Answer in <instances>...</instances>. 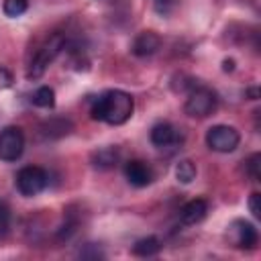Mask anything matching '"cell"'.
I'll use <instances>...</instances> for the list:
<instances>
[{
  "label": "cell",
  "instance_id": "obj_4",
  "mask_svg": "<svg viewBox=\"0 0 261 261\" xmlns=\"http://www.w3.org/2000/svg\"><path fill=\"white\" fill-rule=\"evenodd\" d=\"M49 186V173L39 165H27L16 173V190L31 198L41 194Z\"/></svg>",
  "mask_w": 261,
  "mask_h": 261
},
{
  "label": "cell",
  "instance_id": "obj_18",
  "mask_svg": "<svg viewBox=\"0 0 261 261\" xmlns=\"http://www.w3.org/2000/svg\"><path fill=\"white\" fill-rule=\"evenodd\" d=\"M10 224H12L10 206L4 200H0V237H6L10 232Z\"/></svg>",
  "mask_w": 261,
  "mask_h": 261
},
{
  "label": "cell",
  "instance_id": "obj_20",
  "mask_svg": "<svg viewBox=\"0 0 261 261\" xmlns=\"http://www.w3.org/2000/svg\"><path fill=\"white\" fill-rule=\"evenodd\" d=\"M175 4H177V0H153V6H155V10H157L161 16L171 14L173 8H175Z\"/></svg>",
  "mask_w": 261,
  "mask_h": 261
},
{
  "label": "cell",
  "instance_id": "obj_2",
  "mask_svg": "<svg viewBox=\"0 0 261 261\" xmlns=\"http://www.w3.org/2000/svg\"><path fill=\"white\" fill-rule=\"evenodd\" d=\"M65 47H67V35L61 33V31L51 33L47 37V41L41 45V49L35 53V57H33V61H31V65L27 69V77L29 80H39L47 71V67L59 57V53Z\"/></svg>",
  "mask_w": 261,
  "mask_h": 261
},
{
  "label": "cell",
  "instance_id": "obj_23",
  "mask_svg": "<svg viewBox=\"0 0 261 261\" xmlns=\"http://www.w3.org/2000/svg\"><path fill=\"white\" fill-rule=\"evenodd\" d=\"M222 69H224V71H232V69H234V61H232V59H224V61H222Z\"/></svg>",
  "mask_w": 261,
  "mask_h": 261
},
{
  "label": "cell",
  "instance_id": "obj_15",
  "mask_svg": "<svg viewBox=\"0 0 261 261\" xmlns=\"http://www.w3.org/2000/svg\"><path fill=\"white\" fill-rule=\"evenodd\" d=\"M175 179L179 184H192L196 179V165L190 159H181L175 165Z\"/></svg>",
  "mask_w": 261,
  "mask_h": 261
},
{
  "label": "cell",
  "instance_id": "obj_7",
  "mask_svg": "<svg viewBox=\"0 0 261 261\" xmlns=\"http://www.w3.org/2000/svg\"><path fill=\"white\" fill-rule=\"evenodd\" d=\"M228 239L237 249H255L257 241H259V234H257V228L251 222L237 218L228 226Z\"/></svg>",
  "mask_w": 261,
  "mask_h": 261
},
{
  "label": "cell",
  "instance_id": "obj_21",
  "mask_svg": "<svg viewBox=\"0 0 261 261\" xmlns=\"http://www.w3.org/2000/svg\"><path fill=\"white\" fill-rule=\"evenodd\" d=\"M249 210L255 218H261V194L259 192H253L249 196Z\"/></svg>",
  "mask_w": 261,
  "mask_h": 261
},
{
  "label": "cell",
  "instance_id": "obj_13",
  "mask_svg": "<svg viewBox=\"0 0 261 261\" xmlns=\"http://www.w3.org/2000/svg\"><path fill=\"white\" fill-rule=\"evenodd\" d=\"M120 151L118 147H100L98 151L92 153V165L96 169H110L118 163Z\"/></svg>",
  "mask_w": 261,
  "mask_h": 261
},
{
  "label": "cell",
  "instance_id": "obj_6",
  "mask_svg": "<svg viewBox=\"0 0 261 261\" xmlns=\"http://www.w3.org/2000/svg\"><path fill=\"white\" fill-rule=\"evenodd\" d=\"M24 151V135L18 126H6L0 130V159L16 161Z\"/></svg>",
  "mask_w": 261,
  "mask_h": 261
},
{
  "label": "cell",
  "instance_id": "obj_22",
  "mask_svg": "<svg viewBox=\"0 0 261 261\" xmlns=\"http://www.w3.org/2000/svg\"><path fill=\"white\" fill-rule=\"evenodd\" d=\"M12 82H14L12 73H10L6 67H0V90H6V88H10V86H12Z\"/></svg>",
  "mask_w": 261,
  "mask_h": 261
},
{
  "label": "cell",
  "instance_id": "obj_5",
  "mask_svg": "<svg viewBox=\"0 0 261 261\" xmlns=\"http://www.w3.org/2000/svg\"><path fill=\"white\" fill-rule=\"evenodd\" d=\"M241 143V135L234 126L214 124L206 133V145L216 153H232Z\"/></svg>",
  "mask_w": 261,
  "mask_h": 261
},
{
  "label": "cell",
  "instance_id": "obj_8",
  "mask_svg": "<svg viewBox=\"0 0 261 261\" xmlns=\"http://www.w3.org/2000/svg\"><path fill=\"white\" fill-rule=\"evenodd\" d=\"M124 177L128 179L130 186L145 188L153 181V169L149 163H145L141 159H130L124 163Z\"/></svg>",
  "mask_w": 261,
  "mask_h": 261
},
{
  "label": "cell",
  "instance_id": "obj_16",
  "mask_svg": "<svg viewBox=\"0 0 261 261\" xmlns=\"http://www.w3.org/2000/svg\"><path fill=\"white\" fill-rule=\"evenodd\" d=\"M33 104L39 108H53L55 106V92L49 86H41L33 94Z\"/></svg>",
  "mask_w": 261,
  "mask_h": 261
},
{
  "label": "cell",
  "instance_id": "obj_14",
  "mask_svg": "<svg viewBox=\"0 0 261 261\" xmlns=\"http://www.w3.org/2000/svg\"><path fill=\"white\" fill-rule=\"evenodd\" d=\"M161 251V243L157 237H145V239H139L135 245H133V253L137 257H153Z\"/></svg>",
  "mask_w": 261,
  "mask_h": 261
},
{
  "label": "cell",
  "instance_id": "obj_9",
  "mask_svg": "<svg viewBox=\"0 0 261 261\" xmlns=\"http://www.w3.org/2000/svg\"><path fill=\"white\" fill-rule=\"evenodd\" d=\"M179 141H181L179 130L173 124H169V122H157L151 128V143L157 149H169V147L177 145Z\"/></svg>",
  "mask_w": 261,
  "mask_h": 261
},
{
  "label": "cell",
  "instance_id": "obj_3",
  "mask_svg": "<svg viewBox=\"0 0 261 261\" xmlns=\"http://www.w3.org/2000/svg\"><path fill=\"white\" fill-rule=\"evenodd\" d=\"M216 106H218V96L214 90L206 86H194L184 104V112L192 118H206L216 110Z\"/></svg>",
  "mask_w": 261,
  "mask_h": 261
},
{
  "label": "cell",
  "instance_id": "obj_12",
  "mask_svg": "<svg viewBox=\"0 0 261 261\" xmlns=\"http://www.w3.org/2000/svg\"><path fill=\"white\" fill-rule=\"evenodd\" d=\"M41 133H43L45 139H61V137L71 133V120L61 118V116L49 118L41 124Z\"/></svg>",
  "mask_w": 261,
  "mask_h": 261
},
{
  "label": "cell",
  "instance_id": "obj_17",
  "mask_svg": "<svg viewBox=\"0 0 261 261\" xmlns=\"http://www.w3.org/2000/svg\"><path fill=\"white\" fill-rule=\"evenodd\" d=\"M29 8V0H4L2 10L8 18H18L20 14H24Z\"/></svg>",
  "mask_w": 261,
  "mask_h": 261
},
{
  "label": "cell",
  "instance_id": "obj_1",
  "mask_svg": "<svg viewBox=\"0 0 261 261\" xmlns=\"http://www.w3.org/2000/svg\"><path fill=\"white\" fill-rule=\"evenodd\" d=\"M92 118L106 124H124L135 112V100L124 90H106L92 104Z\"/></svg>",
  "mask_w": 261,
  "mask_h": 261
},
{
  "label": "cell",
  "instance_id": "obj_24",
  "mask_svg": "<svg viewBox=\"0 0 261 261\" xmlns=\"http://www.w3.org/2000/svg\"><path fill=\"white\" fill-rule=\"evenodd\" d=\"M247 96H249L251 100H257V98H259V88H249V90H247Z\"/></svg>",
  "mask_w": 261,
  "mask_h": 261
},
{
  "label": "cell",
  "instance_id": "obj_11",
  "mask_svg": "<svg viewBox=\"0 0 261 261\" xmlns=\"http://www.w3.org/2000/svg\"><path fill=\"white\" fill-rule=\"evenodd\" d=\"M208 214V202L202 200V198H196V200H190L188 204H184V208L179 210V220L184 224H198L206 218Z\"/></svg>",
  "mask_w": 261,
  "mask_h": 261
},
{
  "label": "cell",
  "instance_id": "obj_19",
  "mask_svg": "<svg viewBox=\"0 0 261 261\" xmlns=\"http://www.w3.org/2000/svg\"><path fill=\"white\" fill-rule=\"evenodd\" d=\"M259 165H261V155L253 153L247 161H245V171L253 181H259Z\"/></svg>",
  "mask_w": 261,
  "mask_h": 261
},
{
  "label": "cell",
  "instance_id": "obj_10",
  "mask_svg": "<svg viewBox=\"0 0 261 261\" xmlns=\"http://www.w3.org/2000/svg\"><path fill=\"white\" fill-rule=\"evenodd\" d=\"M159 47H161L159 35L153 33V31H143V33H139V35L135 37V41H133V45H130V51H133V55H137V57H149V55H153Z\"/></svg>",
  "mask_w": 261,
  "mask_h": 261
}]
</instances>
